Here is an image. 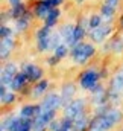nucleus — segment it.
I'll use <instances>...</instances> for the list:
<instances>
[{
  "mask_svg": "<svg viewBox=\"0 0 123 131\" xmlns=\"http://www.w3.org/2000/svg\"><path fill=\"white\" fill-rule=\"evenodd\" d=\"M29 23H31V14H29V12H26L23 17H20V18H17V20H15V28H17V31H18V32H23V31H26V29H28Z\"/></svg>",
  "mask_w": 123,
  "mask_h": 131,
  "instance_id": "nucleus-10",
  "label": "nucleus"
},
{
  "mask_svg": "<svg viewBox=\"0 0 123 131\" xmlns=\"http://www.w3.org/2000/svg\"><path fill=\"white\" fill-rule=\"evenodd\" d=\"M84 52H85V55H87L88 58H91L93 55H94V52H96V49H94L93 44H87V43H85V49H84Z\"/></svg>",
  "mask_w": 123,
  "mask_h": 131,
  "instance_id": "nucleus-29",
  "label": "nucleus"
},
{
  "mask_svg": "<svg viewBox=\"0 0 123 131\" xmlns=\"http://www.w3.org/2000/svg\"><path fill=\"white\" fill-rule=\"evenodd\" d=\"M15 119L17 117H8V119H5L3 124H2V131H11L14 122H15Z\"/></svg>",
  "mask_w": 123,
  "mask_h": 131,
  "instance_id": "nucleus-24",
  "label": "nucleus"
},
{
  "mask_svg": "<svg viewBox=\"0 0 123 131\" xmlns=\"http://www.w3.org/2000/svg\"><path fill=\"white\" fill-rule=\"evenodd\" d=\"M59 9L58 8H52L50 9V12H49V15L46 17V20H44V25L46 26H49V28H53L55 25H56V20H58V17H59Z\"/></svg>",
  "mask_w": 123,
  "mask_h": 131,
  "instance_id": "nucleus-11",
  "label": "nucleus"
},
{
  "mask_svg": "<svg viewBox=\"0 0 123 131\" xmlns=\"http://www.w3.org/2000/svg\"><path fill=\"white\" fill-rule=\"evenodd\" d=\"M67 53H68V46L65 44V43H62V44H59L56 49H55V55L61 60V58H64V57H67Z\"/></svg>",
  "mask_w": 123,
  "mask_h": 131,
  "instance_id": "nucleus-20",
  "label": "nucleus"
},
{
  "mask_svg": "<svg viewBox=\"0 0 123 131\" xmlns=\"http://www.w3.org/2000/svg\"><path fill=\"white\" fill-rule=\"evenodd\" d=\"M26 81H29L28 79V76L21 72V73H17L15 75V78H14V81H12V84H11V87L14 89V90H20L24 84H26Z\"/></svg>",
  "mask_w": 123,
  "mask_h": 131,
  "instance_id": "nucleus-12",
  "label": "nucleus"
},
{
  "mask_svg": "<svg viewBox=\"0 0 123 131\" xmlns=\"http://www.w3.org/2000/svg\"><path fill=\"white\" fill-rule=\"evenodd\" d=\"M116 14V9L113 8V6H109V5H106V3H103L102 6H100V15L103 17V18H113V15Z\"/></svg>",
  "mask_w": 123,
  "mask_h": 131,
  "instance_id": "nucleus-15",
  "label": "nucleus"
},
{
  "mask_svg": "<svg viewBox=\"0 0 123 131\" xmlns=\"http://www.w3.org/2000/svg\"><path fill=\"white\" fill-rule=\"evenodd\" d=\"M120 26L123 28V17H122V20H120Z\"/></svg>",
  "mask_w": 123,
  "mask_h": 131,
  "instance_id": "nucleus-36",
  "label": "nucleus"
},
{
  "mask_svg": "<svg viewBox=\"0 0 123 131\" xmlns=\"http://www.w3.org/2000/svg\"><path fill=\"white\" fill-rule=\"evenodd\" d=\"M2 95V104H11L15 96H14V93H11V92H5V93H0Z\"/></svg>",
  "mask_w": 123,
  "mask_h": 131,
  "instance_id": "nucleus-26",
  "label": "nucleus"
},
{
  "mask_svg": "<svg viewBox=\"0 0 123 131\" xmlns=\"http://www.w3.org/2000/svg\"><path fill=\"white\" fill-rule=\"evenodd\" d=\"M119 72H120V73H122V75H123V69H122V70H119Z\"/></svg>",
  "mask_w": 123,
  "mask_h": 131,
  "instance_id": "nucleus-37",
  "label": "nucleus"
},
{
  "mask_svg": "<svg viewBox=\"0 0 123 131\" xmlns=\"http://www.w3.org/2000/svg\"><path fill=\"white\" fill-rule=\"evenodd\" d=\"M82 111H84V101L82 99H75L70 104H67V107H65V117L76 119L79 114H82Z\"/></svg>",
  "mask_w": 123,
  "mask_h": 131,
  "instance_id": "nucleus-2",
  "label": "nucleus"
},
{
  "mask_svg": "<svg viewBox=\"0 0 123 131\" xmlns=\"http://www.w3.org/2000/svg\"><path fill=\"white\" fill-rule=\"evenodd\" d=\"M106 114L113 119V122H114V124H117V122H120V121H122V113H120L119 110H109V111H106Z\"/></svg>",
  "mask_w": 123,
  "mask_h": 131,
  "instance_id": "nucleus-21",
  "label": "nucleus"
},
{
  "mask_svg": "<svg viewBox=\"0 0 123 131\" xmlns=\"http://www.w3.org/2000/svg\"><path fill=\"white\" fill-rule=\"evenodd\" d=\"M11 34H12V31H11L9 28H6V26H2V28H0V35H2V38L11 37Z\"/></svg>",
  "mask_w": 123,
  "mask_h": 131,
  "instance_id": "nucleus-31",
  "label": "nucleus"
},
{
  "mask_svg": "<svg viewBox=\"0 0 123 131\" xmlns=\"http://www.w3.org/2000/svg\"><path fill=\"white\" fill-rule=\"evenodd\" d=\"M32 121L31 117H20V119H15L14 125L11 131H32Z\"/></svg>",
  "mask_w": 123,
  "mask_h": 131,
  "instance_id": "nucleus-6",
  "label": "nucleus"
},
{
  "mask_svg": "<svg viewBox=\"0 0 123 131\" xmlns=\"http://www.w3.org/2000/svg\"><path fill=\"white\" fill-rule=\"evenodd\" d=\"M59 105H62L61 96L55 95V93H50L47 95L46 98L43 99L41 102V110H56Z\"/></svg>",
  "mask_w": 123,
  "mask_h": 131,
  "instance_id": "nucleus-4",
  "label": "nucleus"
},
{
  "mask_svg": "<svg viewBox=\"0 0 123 131\" xmlns=\"http://www.w3.org/2000/svg\"><path fill=\"white\" fill-rule=\"evenodd\" d=\"M102 18H103L102 15H96V14L91 15V17L88 18V28H90V29H94V28L102 26V21H103Z\"/></svg>",
  "mask_w": 123,
  "mask_h": 131,
  "instance_id": "nucleus-16",
  "label": "nucleus"
},
{
  "mask_svg": "<svg viewBox=\"0 0 123 131\" xmlns=\"http://www.w3.org/2000/svg\"><path fill=\"white\" fill-rule=\"evenodd\" d=\"M75 93H76V87H75L73 84H65L61 90L62 104H64V105H65V104H70V102H71V98L75 96Z\"/></svg>",
  "mask_w": 123,
  "mask_h": 131,
  "instance_id": "nucleus-8",
  "label": "nucleus"
},
{
  "mask_svg": "<svg viewBox=\"0 0 123 131\" xmlns=\"http://www.w3.org/2000/svg\"><path fill=\"white\" fill-rule=\"evenodd\" d=\"M113 31V26L111 25H105V26H99V28H94L90 32V38H91L94 43H102Z\"/></svg>",
  "mask_w": 123,
  "mask_h": 131,
  "instance_id": "nucleus-3",
  "label": "nucleus"
},
{
  "mask_svg": "<svg viewBox=\"0 0 123 131\" xmlns=\"http://www.w3.org/2000/svg\"><path fill=\"white\" fill-rule=\"evenodd\" d=\"M49 128L52 131H59L62 128V122H58V121H52L49 124Z\"/></svg>",
  "mask_w": 123,
  "mask_h": 131,
  "instance_id": "nucleus-30",
  "label": "nucleus"
},
{
  "mask_svg": "<svg viewBox=\"0 0 123 131\" xmlns=\"http://www.w3.org/2000/svg\"><path fill=\"white\" fill-rule=\"evenodd\" d=\"M76 2H84V0H76Z\"/></svg>",
  "mask_w": 123,
  "mask_h": 131,
  "instance_id": "nucleus-38",
  "label": "nucleus"
},
{
  "mask_svg": "<svg viewBox=\"0 0 123 131\" xmlns=\"http://www.w3.org/2000/svg\"><path fill=\"white\" fill-rule=\"evenodd\" d=\"M26 12H28V11H26L24 3H18V5H15V6L11 8V15H12V18H15V20L20 18V17H23Z\"/></svg>",
  "mask_w": 123,
  "mask_h": 131,
  "instance_id": "nucleus-13",
  "label": "nucleus"
},
{
  "mask_svg": "<svg viewBox=\"0 0 123 131\" xmlns=\"http://www.w3.org/2000/svg\"><path fill=\"white\" fill-rule=\"evenodd\" d=\"M14 78H15V76H12V75H8V73L2 72V85H11V84H12V81H14Z\"/></svg>",
  "mask_w": 123,
  "mask_h": 131,
  "instance_id": "nucleus-27",
  "label": "nucleus"
},
{
  "mask_svg": "<svg viewBox=\"0 0 123 131\" xmlns=\"http://www.w3.org/2000/svg\"><path fill=\"white\" fill-rule=\"evenodd\" d=\"M97 79H99V73L94 69H90L81 75V87L87 90H93L97 85Z\"/></svg>",
  "mask_w": 123,
  "mask_h": 131,
  "instance_id": "nucleus-1",
  "label": "nucleus"
},
{
  "mask_svg": "<svg viewBox=\"0 0 123 131\" xmlns=\"http://www.w3.org/2000/svg\"><path fill=\"white\" fill-rule=\"evenodd\" d=\"M50 6L44 2V0H41L36 6H35V14H36V17L38 18H41V20H46V17L49 15V12H50Z\"/></svg>",
  "mask_w": 123,
  "mask_h": 131,
  "instance_id": "nucleus-9",
  "label": "nucleus"
},
{
  "mask_svg": "<svg viewBox=\"0 0 123 131\" xmlns=\"http://www.w3.org/2000/svg\"><path fill=\"white\" fill-rule=\"evenodd\" d=\"M2 72H5V73H8V75H12V76H15L18 72H17V66L14 64V63H8V64L3 67V70Z\"/></svg>",
  "mask_w": 123,
  "mask_h": 131,
  "instance_id": "nucleus-22",
  "label": "nucleus"
},
{
  "mask_svg": "<svg viewBox=\"0 0 123 131\" xmlns=\"http://www.w3.org/2000/svg\"><path fill=\"white\" fill-rule=\"evenodd\" d=\"M14 47V40L12 37H6V38H2V44H0V55H2V60H6L8 55L11 53Z\"/></svg>",
  "mask_w": 123,
  "mask_h": 131,
  "instance_id": "nucleus-7",
  "label": "nucleus"
},
{
  "mask_svg": "<svg viewBox=\"0 0 123 131\" xmlns=\"http://www.w3.org/2000/svg\"><path fill=\"white\" fill-rule=\"evenodd\" d=\"M8 3H9L11 6H15V5H18V3H21V0H8Z\"/></svg>",
  "mask_w": 123,
  "mask_h": 131,
  "instance_id": "nucleus-35",
  "label": "nucleus"
},
{
  "mask_svg": "<svg viewBox=\"0 0 123 131\" xmlns=\"http://www.w3.org/2000/svg\"><path fill=\"white\" fill-rule=\"evenodd\" d=\"M84 35H85V29H84L81 25H78V26L75 28V35H73V37H75V40L79 43V41L84 38Z\"/></svg>",
  "mask_w": 123,
  "mask_h": 131,
  "instance_id": "nucleus-25",
  "label": "nucleus"
},
{
  "mask_svg": "<svg viewBox=\"0 0 123 131\" xmlns=\"http://www.w3.org/2000/svg\"><path fill=\"white\" fill-rule=\"evenodd\" d=\"M109 47H111L114 52H120V50H123V41L122 40H116V41H113V43L109 44Z\"/></svg>",
  "mask_w": 123,
  "mask_h": 131,
  "instance_id": "nucleus-28",
  "label": "nucleus"
},
{
  "mask_svg": "<svg viewBox=\"0 0 123 131\" xmlns=\"http://www.w3.org/2000/svg\"><path fill=\"white\" fill-rule=\"evenodd\" d=\"M87 124H88V119L84 116V113L82 114H79L76 119H75V124H73V127H75V130L76 131H84L87 128Z\"/></svg>",
  "mask_w": 123,
  "mask_h": 131,
  "instance_id": "nucleus-14",
  "label": "nucleus"
},
{
  "mask_svg": "<svg viewBox=\"0 0 123 131\" xmlns=\"http://www.w3.org/2000/svg\"><path fill=\"white\" fill-rule=\"evenodd\" d=\"M103 3H106V5H109V6H113V8L116 9V8H119V5H120V0H105Z\"/></svg>",
  "mask_w": 123,
  "mask_h": 131,
  "instance_id": "nucleus-34",
  "label": "nucleus"
},
{
  "mask_svg": "<svg viewBox=\"0 0 123 131\" xmlns=\"http://www.w3.org/2000/svg\"><path fill=\"white\" fill-rule=\"evenodd\" d=\"M59 131H65V130H59Z\"/></svg>",
  "mask_w": 123,
  "mask_h": 131,
  "instance_id": "nucleus-39",
  "label": "nucleus"
},
{
  "mask_svg": "<svg viewBox=\"0 0 123 131\" xmlns=\"http://www.w3.org/2000/svg\"><path fill=\"white\" fill-rule=\"evenodd\" d=\"M50 29H52V28H49V26H46V25H44V26H41V28L35 32L36 38H38V40H41V38L50 37V35H52V31H50Z\"/></svg>",
  "mask_w": 123,
  "mask_h": 131,
  "instance_id": "nucleus-19",
  "label": "nucleus"
},
{
  "mask_svg": "<svg viewBox=\"0 0 123 131\" xmlns=\"http://www.w3.org/2000/svg\"><path fill=\"white\" fill-rule=\"evenodd\" d=\"M23 73L28 76L29 81H38L43 75V70L35 64H24L23 66Z\"/></svg>",
  "mask_w": 123,
  "mask_h": 131,
  "instance_id": "nucleus-5",
  "label": "nucleus"
},
{
  "mask_svg": "<svg viewBox=\"0 0 123 131\" xmlns=\"http://www.w3.org/2000/svg\"><path fill=\"white\" fill-rule=\"evenodd\" d=\"M46 130V124L36 117H33V124H32V131H44Z\"/></svg>",
  "mask_w": 123,
  "mask_h": 131,
  "instance_id": "nucleus-23",
  "label": "nucleus"
},
{
  "mask_svg": "<svg viewBox=\"0 0 123 131\" xmlns=\"http://www.w3.org/2000/svg\"><path fill=\"white\" fill-rule=\"evenodd\" d=\"M47 85H49V82H47L46 79H44V81H40V82L36 84V87L33 89V96H41V95L46 92Z\"/></svg>",
  "mask_w": 123,
  "mask_h": 131,
  "instance_id": "nucleus-18",
  "label": "nucleus"
},
{
  "mask_svg": "<svg viewBox=\"0 0 123 131\" xmlns=\"http://www.w3.org/2000/svg\"><path fill=\"white\" fill-rule=\"evenodd\" d=\"M50 37H52V35H50ZM50 37H46V38L38 40L36 47H38L40 52H44V50H49V49H50Z\"/></svg>",
  "mask_w": 123,
  "mask_h": 131,
  "instance_id": "nucleus-17",
  "label": "nucleus"
},
{
  "mask_svg": "<svg viewBox=\"0 0 123 131\" xmlns=\"http://www.w3.org/2000/svg\"><path fill=\"white\" fill-rule=\"evenodd\" d=\"M44 2H46V3H47L50 8H58V6L61 5L64 0H44Z\"/></svg>",
  "mask_w": 123,
  "mask_h": 131,
  "instance_id": "nucleus-32",
  "label": "nucleus"
},
{
  "mask_svg": "<svg viewBox=\"0 0 123 131\" xmlns=\"http://www.w3.org/2000/svg\"><path fill=\"white\" fill-rule=\"evenodd\" d=\"M90 130H91V131H105L102 127H100V125H99V124H97V122H96V121H93V122H91Z\"/></svg>",
  "mask_w": 123,
  "mask_h": 131,
  "instance_id": "nucleus-33",
  "label": "nucleus"
}]
</instances>
